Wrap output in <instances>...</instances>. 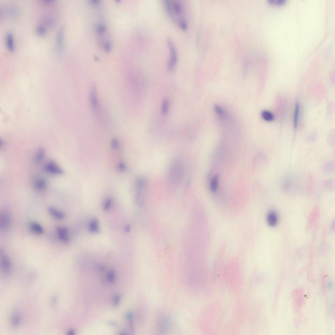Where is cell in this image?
Masks as SVG:
<instances>
[{
	"mask_svg": "<svg viewBox=\"0 0 335 335\" xmlns=\"http://www.w3.org/2000/svg\"><path fill=\"white\" fill-rule=\"evenodd\" d=\"M36 31L37 34L42 35H44L46 33V29L43 26L40 25L37 26L36 28Z\"/></svg>",
	"mask_w": 335,
	"mask_h": 335,
	"instance_id": "27",
	"label": "cell"
},
{
	"mask_svg": "<svg viewBox=\"0 0 335 335\" xmlns=\"http://www.w3.org/2000/svg\"><path fill=\"white\" fill-rule=\"evenodd\" d=\"M107 278L109 281L110 282L113 283L114 282L115 279V274L114 271H111L108 273Z\"/></svg>",
	"mask_w": 335,
	"mask_h": 335,
	"instance_id": "28",
	"label": "cell"
},
{
	"mask_svg": "<svg viewBox=\"0 0 335 335\" xmlns=\"http://www.w3.org/2000/svg\"><path fill=\"white\" fill-rule=\"evenodd\" d=\"M126 165L123 162H121L118 165V169L121 172H123L126 170Z\"/></svg>",
	"mask_w": 335,
	"mask_h": 335,
	"instance_id": "33",
	"label": "cell"
},
{
	"mask_svg": "<svg viewBox=\"0 0 335 335\" xmlns=\"http://www.w3.org/2000/svg\"><path fill=\"white\" fill-rule=\"evenodd\" d=\"M112 147L114 149H117L119 146V143L118 141L116 138H113L111 142Z\"/></svg>",
	"mask_w": 335,
	"mask_h": 335,
	"instance_id": "32",
	"label": "cell"
},
{
	"mask_svg": "<svg viewBox=\"0 0 335 335\" xmlns=\"http://www.w3.org/2000/svg\"><path fill=\"white\" fill-rule=\"evenodd\" d=\"M56 232L59 240L65 243H68L69 238L68 229L67 227L60 226L57 227Z\"/></svg>",
	"mask_w": 335,
	"mask_h": 335,
	"instance_id": "8",
	"label": "cell"
},
{
	"mask_svg": "<svg viewBox=\"0 0 335 335\" xmlns=\"http://www.w3.org/2000/svg\"><path fill=\"white\" fill-rule=\"evenodd\" d=\"M48 210L51 216L57 220H62L65 218V213L55 207L50 206L48 207Z\"/></svg>",
	"mask_w": 335,
	"mask_h": 335,
	"instance_id": "10",
	"label": "cell"
},
{
	"mask_svg": "<svg viewBox=\"0 0 335 335\" xmlns=\"http://www.w3.org/2000/svg\"><path fill=\"white\" fill-rule=\"evenodd\" d=\"M169 107V102L167 99L163 100L161 106V111L163 114H166L168 112Z\"/></svg>",
	"mask_w": 335,
	"mask_h": 335,
	"instance_id": "22",
	"label": "cell"
},
{
	"mask_svg": "<svg viewBox=\"0 0 335 335\" xmlns=\"http://www.w3.org/2000/svg\"><path fill=\"white\" fill-rule=\"evenodd\" d=\"M45 170L49 174L59 175L64 173V171L53 161L47 162L45 165Z\"/></svg>",
	"mask_w": 335,
	"mask_h": 335,
	"instance_id": "6",
	"label": "cell"
},
{
	"mask_svg": "<svg viewBox=\"0 0 335 335\" xmlns=\"http://www.w3.org/2000/svg\"><path fill=\"white\" fill-rule=\"evenodd\" d=\"M167 42L170 52V57L168 62V68L169 71H172L173 70L177 63V52L174 43L171 38H167Z\"/></svg>",
	"mask_w": 335,
	"mask_h": 335,
	"instance_id": "3",
	"label": "cell"
},
{
	"mask_svg": "<svg viewBox=\"0 0 335 335\" xmlns=\"http://www.w3.org/2000/svg\"><path fill=\"white\" fill-rule=\"evenodd\" d=\"M269 2L273 4L281 5L284 4L285 2V0H269Z\"/></svg>",
	"mask_w": 335,
	"mask_h": 335,
	"instance_id": "29",
	"label": "cell"
},
{
	"mask_svg": "<svg viewBox=\"0 0 335 335\" xmlns=\"http://www.w3.org/2000/svg\"><path fill=\"white\" fill-rule=\"evenodd\" d=\"M91 2L93 4H98L99 1L97 0H94V1H91Z\"/></svg>",
	"mask_w": 335,
	"mask_h": 335,
	"instance_id": "39",
	"label": "cell"
},
{
	"mask_svg": "<svg viewBox=\"0 0 335 335\" xmlns=\"http://www.w3.org/2000/svg\"><path fill=\"white\" fill-rule=\"evenodd\" d=\"M129 230H130L129 226H127L126 228H125L126 231H127V232H128L129 231Z\"/></svg>",
	"mask_w": 335,
	"mask_h": 335,
	"instance_id": "40",
	"label": "cell"
},
{
	"mask_svg": "<svg viewBox=\"0 0 335 335\" xmlns=\"http://www.w3.org/2000/svg\"><path fill=\"white\" fill-rule=\"evenodd\" d=\"M334 162H332L329 163L324 167V170L327 173H333L334 171Z\"/></svg>",
	"mask_w": 335,
	"mask_h": 335,
	"instance_id": "25",
	"label": "cell"
},
{
	"mask_svg": "<svg viewBox=\"0 0 335 335\" xmlns=\"http://www.w3.org/2000/svg\"><path fill=\"white\" fill-rule=\"evenodd\" d=\"M105 27L102 25L99 26L98 28V31L99 33H102L104 32L105 31Z\"/></svg>",
	"mask_w": 335,
	"mask_h": 335,
	"instance_id": "36",
	"label": "cell"
},
{
	"mask_svg": "<svg viewBox=\"0 0 335 335\" xmlns=\"http://www.w3.org/2000/svg\"><path fill=\"white\" fill-rule=\"evenodd\" d=\"M261 116L262 118L267 122H271L274 119L273 114L269 111L264 110L262 112Z\"/></svg>",
	"mask_w": 335,
	"mask_h": 335,
	"instance_id": "20",
	"label": "cell"
},
{
	"mask_svg": "<svg viewBox=\"0 0 335 335\" xmlns=\"http://www.w3.org/2000/svg\"><path fill=\"white\" fill-rule=\"evenodd\" d=\"M183 162L177 159L172 163L169 172L168 178L170 183L174 186L177 185L182 182L184 174V168Z\"/></svg>",
	"mask_w": 335,
	"mask_h": 335,
	"instance_id": "1",
	"label": "cell"
},
{
	"mask_svg": "<svg viewBox=\"0 0 335 335\" xmlns=\"http://www.w3.org/2000/svg\"><path fill=\"white\" fill-rule=\"evenodd\" d=\"M46 23L49 26H53L54 24V22L53 19L50 18L47 19L46 20Z\"/></svg>",
	"mask_w": 335,
	"mask_h": 335,
	"instance_id": "35",
	"label": "cell"
},
{
	"mask_svg": "<svg viewBox=\"0 0 335 335\" xmlns=\"http://www.w3.org/2000/svg\"><path fill=\"white\" fill-rule=\"evenodd\" d=\"M47 182L44 178H39L36 180L34 185L35 188L38 191H43L46 187Z\"/></svg>",
	"mask_w": 335,
	"mask_h": 335,
	"instance_id": "13",
	"label": "cell"
},
{
	"mask_svg": "<svg viewBox=\"0 0 335 335\" xmlns=\"http://www.w3.org/2000/svg\"><path fill=\"white\" fill-rule=\"evenodd\" d=\"M164 4L168 14L172 19L174 20V15L171 2L170 0H164Z\"/></svg>",
	"mask_w": 335,
	"mask_h": 335,
	"instance_id": "16",
	"label": "cell"
},
{
	"mask_svg": "<svg viewBox=\"0 0 335 335\" xmlns=\"http://www.w3.org/2000/svg\"><path fill=\"white\" fill-rule=\"evenodd\" d=\"M16 8L12 7L9 10V13L10 16L13 17H16L18 16V11Z\"/></svg>",
	"mask_w": 335,
	"mask_h": 335,
	"instance_id": "31",
	"label": "cell"
},
{
	"mask_svg": "<svg viewBox=\"0 0 335 335\" xmlns=\"http://www.w3.org/2000/svg\"><path fill=\"white\" fill-rule=\"evenodd\" d=\"M55 47L56 52L57 53L61 54L62 53L64 48V31L62 28L60 29L57 33Z\"/></svg>",
	"mask_w": 335,
	"mask_h": 335,
	"instance_id": "7",
	"label": "cell"
},
{
	"mask_svg": "<svg viewBox=\"0 0 335 335\" xmlns=\"http://www.w3.org/2000/svg\"><path fill=\"white\" fill-rule=\"evenodd\" d=\"M110 45L107 44L105 45L104 46V49L107 52H109L110 50Z\"/></svg>",
	"mask_w": 335,
	"mask_h": 335,
	"instance_id": "37",
	"label": "cell"
},
{
	"mask_svg": "<svg viewBox=\"0 0 335 335\" xmlns=\"http://www.w3.org/2000/svg\"><path fill=\"white\" fill-rule=\"evenodd\" d=\"M89 101L93 112L100 120H102V108L99 101L96 87L94 85H93L90 89Z\"/></svg>",
	"mask_w": 335,
	"mask_h": 335,
	"instance_id": "2",
	"label": "cell"
},
{
	"mask_svg": "<svg viewBox=\"0 0 335 335\" xmlns=\"http://www.w3.org/2000/svg\"><path fill=\"white\" fill-rule=\"evenodd\" d=\"M89 231L92 233H98L99 231L97 219H94L92 220L89 224Z\"/></svg>",
	"mask_w": 335,
	"mask_h": 335,
	"instance_id": "18",
	"label": "cell"
},
{
	"mask_svg": "<svg viewBox=\"0 0 335 335\" xmlns=\"http://www.w3.org/2000/svg\"><path fill=\"white\" fill-rule=\"evenodd\" d=\"M219 178L218 175H217L214 177L211 181L210 188L211 191L213 192H216L218 189Z\"/></svg>",
	"mask_w": 335,
	"mask_h": 335,
	"instance_id": "17",
	"label": "cell"
},
{
	"mask_svg": "<svg viewBox=\"0 0 335 335\" xmlns=\"http://www.w3.org/2000/svg\"><path fill=\"white\" fill-rule=\"evenodd\" d=\"M120 301V297L119 295H116L115 298L114 306H117L118 305Z\"/></svg>",
	"mask_w": 335,
	"mask_h": 335,
	"instance_id": "34",
	"label": "cell"
},
{
	"mask_svg": "<svg viewBox=\"0 0 335 335\" xmlns=\"http://www.w3.org/2000/svg\"><path fill=\"white\" fill-rule=\"evenodd\" d=\"M147 181L145 178L143 177H140L137 179L136 184L137 188L140 190H143L145 189L147 186Z\"/></svg>",
	"mask_w": 335,
	"mask_h": 335,
	"instance_id": "19",
	"label": "cell"
},
{
	"mask_svg": "<svg viewBox=\"0 0 335 335\" xmlns=\"http://www.w3.org/2000/svg\"><path fill=\"white\" fill-rule=\"evenodd\" d=\"M180 27L182 29L186 30L188 28V23L186 19H184L180 20L178 22Z\"/></svg>",
	"mask_w": 335,
	"mask_h": 335,
	"instance_id": "26",
	"label": "cell"
},
{
	"mask_svg": "<svg viewBox=\"0 0 335 335\" xmlns=\"http://www.w3.org/2000/svg\"><path fill=\"white\" fill-rule=\"evenodd\" d=\"M6 43L8 49L11 52L14 50V44L13 36L11 32H8L6 35Z\"/></svg>",
	"mask_w": 335,
	"mask_h": 335,
	"instance_id": "12",
	"label": "cell"
},
{
	"mask_svg": "<svg viewBox=\"0 0 335 335\" xmlns=\"http://www.w3.org/2000/svg\"><path fill=\"white\" fill-rule=\"evenodd\" d=\"M0 264L2 272L5 275L9 274L12 270V263L9 258L4 250H0Z\"/></svg>",
	"mask_w": 335,
	"mask_h": 335,
	"instance_id": "4",
	"label": "cell"
},
{
	"mask_svg": "<svg viewBox=\"0 0 335 335\" xmlns=\"http://www.w3.org/2000/svg\"><path fill=\"white\" fill-rule=\"evenodd\" d=\"M29 228L32 233L37 235H41L44 233V230L43 227L38 223L32 222L29 225Z\"/></svg>",
	"mask_w": 335,
	"mask_h": 335,
	"instance_id": "11",
	"label": "cell"
},
{
	"mask_svg": "<svg viewBox=\"0 0 335 335\" xmlns=\"http://www.w3.org/2000/svg\"><path fill=\"white\" fill-rule=\"evenodd\" d=\"M21 317L19 313L14 312L12 315L11 318V324L14 327H17L20 324Z\"/></svg>",
	"mask_w": 335,
	"mask_h": 335,
	"instance_id": "14",
	"label": "cell"
},
{
	"mask_svg": "<svg viewBox=\"0 0 335 335\" xmlns=\"http://www.w3.org/2000/svg\"><path fill=\"white\" fill-rule=\"evenodd\" d=\"M45 155V151L43 148H39L35 156V162L41 161L44 158Z\"/></svg>",
	"mask_w": 335,
	"mask_h": 335,
	"instance_id": "21",
	"label": "cell"
},
{
	"mask_svg": "<svg viewBox=\"0 0 335 335\" xmlns=\"http://www.w3.org/2000/svg\"><path fill=\"white\" fill-rule=\"evenodd\" d=\"M68 334L69 335H73L75 334V331L73 330H71L68 332Z\"/></svg>",
	"mask_w": 335,
	"mask_h": 335,
	"instance_id": "38",
	"label": "cell"
},
{
	"mask_svg": "<svg viewBox=\"0 0 335 335\" xmlns=\"http://www.w3.org/2000/svg\"><path fill=\"white\" fill-rule=\"evenodd\" d=\"M324 187L329 190H333L334 189L335 182L333 180H327L323 183Z\"/></svg>",
	"mask_w": 335,
	"mask_h": 335,
	"instance_id": "24",
	"label": "cell"
},
{
	"mask_svg": "<svg viewBox=\"0 0 335 335\" xmlns=\"http://www.w3.org/2000/svg\"><path fill=\"white\" fill-rule=\"evenodd\" d=\"M267 222L268 224L271 227L275 226L277 222V214L274 212H271L269 213L267 216Z\"/></svg>",
	"mask_w": 335,
	"mask_h": 335,
	"instance_id": "15",
	"label": "cell"
},
{
	"mask_svg": "<svg viewBox=\"0 0 335 335\" xmlns=\"http://www.w3.org/2000/svg\"><path fill=\"white\" fill-rule=\"evenodd\" d=\"M294 181L293 178L290 176H286L283 178L281 183L282 190L286 191L291 190L294 184Z\"/></svg>",
	"mask_w": 335,
	"mask_h": 335,
	"instance_id": "9",
	"label": "cell"
},
{
	"mask_svg": "<svg viewBox=\"0 0 335 335\" xmlns=\"http://www.w3.org/2000/svg\"><path fill=\"white\" fill-rule=\"evenodd\" d=\"M299 113V106L298 104L297 103L295 105L294 116V127L295 129L298 126Z\"/></svg>",
	"mask_w": 335,
	"mask_h": 335,
	"instance_id": "23",
	"label": "cell"
},
{
	"mask_svg": "<svg viewBox=\"0 0 335 335\" xmlns=\"http://www.w3.org/2000/svg\"><path fill=\"white\" fill-rule=\"evenodd\" d=\"M11 224V217L9 211L4 210L0 214V229L1 231L5 232L9 229Z\"/></svg>",
	"mask_w": 335,
	"mask_h": 335,
	"instance_id": "5",
	"label": "cell"
},
{
	"mask_svg": "<svg viewBox=\"0 0 335 335\" xmlns=\"http://www.w3.org/2000/svg\"><path fill=\"white\" fill-rule=\"evenodd\" d=\"M111 204L112 200L110 198H108L106 201H105L104 207V210L106 211L109 209L111 206Z\"/></svg>",
	"mask_w": 335,
	"mask_h": 335,
	"instance_id": "30",
	"label": "cell"
}]
</instances>
